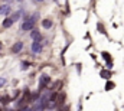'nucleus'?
I'll list each match as a JSON object with an SVG mask.
<instances>
[{
    "mask_svg": "<svg viewBox=\"0 0 124 111\" xmlns=\"http://www.w3.org/2000/svg\"><path fill=\"white\" fill-rule=\"evenodd\" d=\"M52 25H53V23H52V20H51V19H43V20H42V26H43L45 29L52 27Z\"/></svg>",
    "mask_w": 124,
    "mask_h": 111,
    "instance_id": "0eeeda50",
    "label": "nucleus"
},
{
    "mask_svg": "<svg viewBox=\"0 0 124 111\" xmlns=\"http://www.w3.org/2000/svg\"><path fill=\"white\" fill-rule=\"evenodd\" d=\"M30 38H32L33 40H42V35H40L39 30H36V29H32V32H30Z\"/></svg>",
    "mask_w": 124,
    "mask_h": 111,
    "instance_id": "20e7f679",
    "label": "nucleus"
},
{
    "mask_svg": "<svg viewBox=\"0 0 124 111\" xmlns=\"http://www.w3.org/2000/svg\"><path fill=\"white\" fill-rule=\"evenodd\" d=\"M13 23H14V22H13V19H12V17H6V19L3 20V23H1V25H3V27H10Z\"/></svg>",
    "mask_w": 124,
    "mask_h": 111,
    "instance_id": "423d86ee",
    "label": "nucleus"
},
{
    "mask_svg": "<svg viewBox=\"0 0 124 111\" xmlns=\"http://www.w3.org/2000/svg\"><path fill=\"white\" fill-rule=\"evenodd\" d=\"M103 58H104L107 62H111V56L108 55V52H103Z\"/></svg>",
    "mask_w": 124,
    "mask_h": 111,
    "instance_id": "9b49d317",
    "label": "nucleus"
},
{
    "mask_svg": "<svg viewBox=\"0 0 124 111\" xmlns=\"http://www.w3.org/2000/svg\"><path fill=\"white\" fill-rule=\"evenodd\" d=\"M110 75H111V74H110V71H101V77H103V78L108 79V78H110Z\"/></svg>",
    "mask_w": 124,
    "mask_h": 111,
    "instance_id": "9d476101",
    "label": "nucleus"
},
{
    "mask_svg": "<svg viewBox=\"0 0 124 111\" xmlns=\"http://www.w3.org/2000/svg\"><path fill=\"white\" fill-rule=\"evenodd\" d=\"M4 82H6V79H4V78H0V87H3Z\"/></svg>",
    "mask_w": 124,
    "mask_h": 111,
    "instance_id": "2eb2a0df",
    "label": "nucleus"
},
{
    "mask_svg": "<svg viewBox=\"0 0 124 111\" xmlns=\"http://www.w3.org/2000/svg\"><path fill=\"white\" fill-rule=\"evenodd\" d=\"M10 13H12V7H10L9 4H1V6H0V14L9 16Z\"/></svg>",
    "mask_w": 124,
    "mask_h": 111,
    "instance_id": "f03ea898",
    "label": "nucleus"
},
{
    "mask_svg": "<svg viewBox=\"0 0 124 111\" xmlns=\"http://www.w3.org/2000/svg\"><path fill=\"white\" fill-rule=\"evenodd\" d=\"M30 49H32L33 53H40L42 52V43H40V40H33Z\"/></svg>",
    "mask_w": 124,
    "mask_h": 111,
    "instance_id": "f257e3e1",
    "label": "nucleus"
},
{
    "mask_svg": "<svg viewBox=\"0 0 124 111\" xmlns=\"http://www.w3.org/2000/svg\"><path fill=\"white\" fill-rule=\"evenodd\" d=\"M49 82H51V78H49L48 75H42V77H40V81H39V87H40V90H42L43 87H46Z\"/></svg>",
    "mask_w": 124,
    "mask_h": 111,
    "instance_id": "7ed1b4c3",
    "label": "nucleus"
},
{
    "mask_svg": "<svg viewBox=\"0 0 124 111\" xmlns=\"http://www.w3.org/2000/svg\"><path fill=\"white\" fill-rule=\"evenodd\" d=\"M10 101H12V100H10V97H9V95H4V97L1 98V104H3V105H6V104H9Z\"/></svg>",
    "mask_w": 124,
    "mask_h": 111,
    "instance_id": "1a4fd4ad",
    "label": "nucleus"
},
{
    "mask_svg": "<svg viewBox=\"0 0 124 111\" xmlns=\"http://www.w3.org/2000/svg\"><path fill=\"white\" fill-rule=\"evenodd\" d=\"M77 71H78V72H81V65H79V64L77 65Z\"/></svg>",
    "mask_w": 124,
    "mask_h": 111,
    "instance_id": "dca6fc26",
    "label": "nucleus"
},
{
    "mask_svg": "<svg viewBox=\"0 0 124 111\" xmlns=\"http://www.w3.org/2000/svg\"><path fill=\"white\" fill-rule=\"evenodd\" d=\"M113 87H114V84H113V82H107V87H105V90H111Z\"/></svg>",
    "mask_w": 124,
    "mask_h": 111,
    "instance_id": "4468645a",
    "label": "nucleus"
},
{
    "mask_svg": "<svg viewBox=\"0 0 124 111\" xmlns=\"http://www.w3.org/2000/svg\"><path fill=\"white\" fill-rule=\"evenodd\" d=\"M29 65H30V64H29V62H22V66H20V68H22V69H23V71H26V69H27V68H29Z\"/></svg>",
    "mask_w": 124,
    "mask_h": 111,
    "instance_id": "ddd939ff",
    "label": "nucleus"
},
{
    "mask_svg": "<svg viewBox=\"0 0 124 111\" xmlns=\"http://www.w3.org/2000/svg\"><path fill=\"white\" fill-rule=\"evenodd\" d=\"M98 32L103 33V35H105V29H104V26H101V23H98Z\"/></svg>",
    "mask_w": 124,
    "mask_h": 111,
    "instance_id": "f8f14e48",
    "label": "nucleus"
},
{
    "mask_svg": "<svg viewBox=\"0 0 124 111\" xmlns=\"http://www.w3.org/2000/svg\"><path fill=\"white\" fill-rule=\"evenodd\" d=\"M35 3H42V1H45V0H33Z\"/></svg>",
    "mask_w": 124,
    "mask_h": 111,
    "instance_id": "f3484780",
    "label": "nucleus"
},
{
    "mask_svg": "<svg viewBox=\"0 0 124 111\" xmlns=\"http://www.w3.org/2000/svg\"><path fill=\"white\" fill-rule=\"evenodd\" d=\"M22 48H23V42H16V43L12 46V52H13V53H19V52L22 51Z\"/></svg>",
    "mask_w": 124,
    "mask_h": 111,
    "instance_id": "39448f33",
    "label": "nucleus"
},
{
    "mask_svg": "<svg viewBox=\"0 0 124 111\" xmlns=\"http://www.w3.org/2000/svg\"><path fill=\"white\" fill-rule=\"evenodd\" d=\"M3 1H9V0H3Z\"/></svg>",
    "mask_w": 124,
    "mask_h": 111,
    "instance_id": "6ab92c4d",
    "label": "nucleus"
},
{
    "mask_svg": "<svg viewBox=\"0 0 124 111\" xmlns=\"http://www.w3.org/2000/svg\"><path fill=\"white\" fill-rule=\"evenodd\" d=\"M22 13H23V12H22V10H19V12H16V13H13V14H12L10 17L13 19V22H16V20H19V19H20V16H22Z\"/></svg>",
    "mask_w": 124,
    "mask_h": 111,
    "instance_id": "6e6552de",
    "label": "nucleus"
},
{
    "mask_svg": "<svg viewBox=\"0 0 124 111\" xmlns=\"http://www.w3.org/2000/svg\"><path fill=\"white\" fill-rule=\"evenodd\" d=\"M0 49H1V43H0Z\"/></svg>",
    "mask_w": 124,
    "mask_h": 111,
    "instance_id": "a211bd4d",
    "label": "nucleus"
},
{
    "mask_svg": "<svg viewBox=\"0 0 124 111\" xmlns=\"http://www.w3.org/2000/svg\"><path fill=\"white\" fill-rule=\"evenodd\" d=\"M49 111H51V110H49Z\"/></svg>",
    "mask_w": 124,
    "mask_h": 111,
    "instance_id": "aec40b11",
    "label": "nucleus"
}]
</instances>
